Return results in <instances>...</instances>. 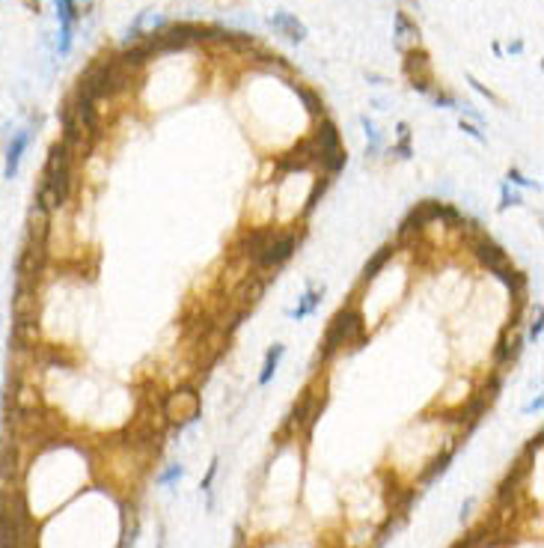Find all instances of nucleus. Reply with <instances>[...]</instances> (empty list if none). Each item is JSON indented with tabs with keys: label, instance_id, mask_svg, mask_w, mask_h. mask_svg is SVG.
Wrapping results in <instances>:
<instances>
[{
	"label": "nucleus",
	"instance_id": "a878e982",
	"mask_svg": "<svg viewBox=\"0 0 544 548\" xmlns=\"http://www.w3.org/2000/svg\"><path fill=\"white\" fill-rule=\"evenodd\" d=\"M526 411H541V396H536V400L526 405Z\"/></svg>",
	"mask_w": 544,
	"mask_h": 548
},
{
	"label": "nucleus",
	"instance_id": "b1692460",
	"mask_svg": "<svg viewBox=\"0 0 544 548\" xmlns=\"http://www.w3.org/2000/svg\"><path fill=\"white\" fill-rule=\"evenodd\" d=\"M214 474H218V459H211L208 474H206V480H202V495H208V507H211V483H214Z\"/></svg>",
	"mask_w": 544,
	"mask_h": 548
},
{
	"label": "nucleus",
	"instance_id": "a211bd4d",
	"mask_svg": "<svg viewBox=\"0 0 544 548\" xmlns=\"http://www.w3.org/2000/svg\"><path fill=\"white\" fill-rule=\"evenodd\" d=\"M505 182H509V185H517V188H536L538 191V182H533V179H526L524 176V173L521 170H509V176H505Z\"/></svg>",
	"mask_w": 544,
	"mask_h": 548
},
{
	"label": "nucleus",
	"instance_id": "393cba45",
	"mask_svg": "<svg viewBox=\"0 0 544 548\" xmlns=\"http://www.w3.org/2000/svg\"><path fill=\"white\" fill-rule=\"evenodd\" d=\"M524 51V42H509V54H521Z\"/></svg>",
	"mask_w": 544,
	"mask_h": 548
},
{
	"label": "nucleus",
	"instance_id": "2eb2a0df",
	"mask_svg": "<svg viewBox=\"0 0 544 548\" xmlns=\"http://www.w3.org/2000/svg\"><path fill=\"white\" fill-rule=\"evenodd\" d=\"M54 6H57L60 27H74V18H78V4H74V0H54Z\"/></svg>",
	"mask_w": 544,
	"mask_h": 548
},
{
	"label": "nucleus",
	"instance_id": "f257e3e1",
	"mask_svg": "<svg viewBox=\"0 0 544 548\" xmlns=\"http://www.w3.org/2000/svg\"><path fill=\"white\" fill-rule=\"evenodd\" d=\"M363 337H366V322H363L360 307L345 304V307L336 313V319L331 322L327 334H324L321 348H319V360H331L343 346L363 343Z\"/></svg>",
	"mask_w": 544,
	"mask_h": 548
},
{
	"label": "nucleus",
	"instance_id": "423d86ee",
	"mask_svg": "<svg viewBox=\"0 0 544 548\" xmlns=\"http://www.w3.org/2000/svg\"><path fill=\"white\" fill-rule=\"evenodd\" d=\"M268 24L277 30V33H283L286 39H292V42H303L307 39V24H303L298 15H292V12H274V15L268 18Z\"/></svg>",
	"mask_w": 544,
	"mask_h": 548
},
{
	"label": "nucleus",
	"instance_id": "5701e85b",
	"mask_svg": "<svg viewBox=\"0 0 544 548\" xmlns=\"http://www.w3.org/2000/svg\"><path fill=\"white\" fill-rule=\"evenodd\" d=\"M467 81H470V86H473V90H476V93H482V96L488 98V102H494V105H503V102H500V96H497V93H491V90H488L485 84H479V81L473 78V74H467Z\"/></svg>",
	"mask_w": 544,
	"mask_h": 548
},
{
	"label": "nucleus",
	"instance_id": "20e7f679",
	"mask_svg": "<svg viewBox=\"0 0 544 548\" xmlns=\"http://www.w3.org/2000/svg\"><path fill=\"white\" fill-rule=\"evenodd\" d=\"M404 74L416 93H432V63L423 48H411L404 51Z\"/></svg>",
	"mask_w": 544,
	"mask_h": 548
},
{
	"label": "nucleus",
	"instance_id": "39448f33",
	"mask_svg": "<svg viewBox=\"0 0 544 548\" xmlns=\"http://www.w3.org/2000/svg\"><path fill=\"white\" fill-rule=\"evenodd\" d=\"M30 143H33V129L30 126H24V129H18V131H12V137H9V143H6V161H4V179H15L18 176V167H21V158H24V152L30 149Z\"/></svg>",
	"mask_w": 544,
	"mask_h": 548
},
{
	"label": "nucleus",
	"instance_id": "4468645a",
	"mask_svg": "<svg viewBox=\"0 0 544 548\" xmlns=\"http://www.w3.org/2000/svg\"><path fill=\"white\" fill-rule=\"evenodd\" d=\"M416 36H420V30H416V24L408 18V12L399 9V12H396V45L402 48V42H404V39H416Z\"/></svg>",
	"mask_w": 544,
	"mask_h": 548
},
{
	"label": "nucleus",
	"instance_id": "dca6fc26",
	"mask_svg": "<svg viewBox=\"0 0 544 548\" xmlns=\"http://www.w3.org/2000/svg\"><path fill=\"white\" fill-rule=\"evenodd\" d=\"M393 155L404 158L408 161L413 155V146H411V129H408V122H399V143H393V149H390Z\"/></svg>",
	"mask_w": 544,
	"mask_h": 548
},
{
	"label": "nucleus",
	"instance_id": "6ab92c4d",
	"mask_svg": "<svg viewBox=\"0 0 544 548\" xmlns=\"http://www.w3.org/2000/svg\"><path fill=\"white\" fill-rule=\"evenodd\" d=\"M541 328H544V322H541V307H536V319L529 322L526 340H529V343H538V340H541Z\"/></svg>",
	"mask_w": 544,
	"mask_h": 548
},
{
	"label": "nucleus",
	"instance_id": "f03ea898",
	"mask_svg": "<svg viewBox=\"0 0 544 548\" xmlns=\"http://www.w3.org/2000/svg\"><path fill=\"white\" fill-rule=\"evenodd\" d=\"M295 251H298V233H271L268 244L262 247L259 256L253 259V263H256L259 274H265V271H274V268H280L283 263H288Z\"/></svg>",
	"mask_w": 544,
	"mask_h": 548
},
{
	"label": "nucleus",
	"instance_id": "4be33fe9",
	"mask_svg": "<svg viewBox=\"0 0 544 548\" xmlns=\"http://www.w3.org/2000/svg\"><path fill=\"white\" fill-rule=\"evenodd\" d=\"M461 131L467 134V137H473L476 143H485V134H482V126H476V122H467V119H461Z\"/></svg>",
	"mask_w": 544,
	"mask_h": 548
},
{
	"label": "nucleus",
	"instance_id": "f3484780",
	"mask_svg": "<svg viewBox=\"0 0 544 548\" xmlns=\"http://www.w3.org/2000/svg\"><path fill=\"white\" fill-rule=\"evenodd\" d=\"M512 206H524V197L517 194L509 182H503V185H500V211L512 209Z\"/></svg>",
	"mask_w": 544,
	"mask_h": 548
},
{
	"label": "nucleus",
	"instance_id": "9b49d317",
	"mask_svg": "<svg viewBox=\"0 0 544 548\" xmlns=\"http://www.w3.org/2000/svg\"><path fill=\"white\" fill-rule=\"evenodd\" d=\"M360 126H363V131H366V141H369V143H366V155H369V158H378V155L384 152V134L378 131V126H375L369 117H360Z\"/></svg>",
	"mask_w": 544,
	"mask_h": 548
},
{
	"label": "nucleus",
	"instance_id": "f8f14e48",
	"mask_svg": "<svg viewBox=\"0 0 544 548\" xmlns=\"http://www.w3.org/2000/svg\"><path fill=\"white\" fill-rule=\"evenodd\" d=\"M295 93H298V98L303 102V107H307L312 117H321V119H324V102H321L319 93L310 90V86H300V84H295Z\"/></svg>",
	"mask_w": 544,
	"mask_h": 548
},
{
	"label": "nucleus",
	"instance_id": "aec40b11",
	"mask_svg": "<svg viewBox=\"0 0 544 548\" xmlns=\"http://www.w3.org/2000/svg\"><path fill=\"white\" fill-rule=\"evenodd\" d=\"M432 98H434V105H437V107H449V110H458V107H461V102H458V98H455V96H449V93H444V90H440V93H434Z\"/></svg>",
	"mask_w": 544,
	"mask_h": 548
},
{
	"label": "nucleus",
	"instance_id": "0eeeda50",
	"mask_svg": "<svg viewBox=\"0 0 544 548\" xmlns=\"http://www.w3.org/2000/svg\"><path fill=\"white\" fill-rule=\"evenodd\" d=\"M473 251H476V256H479V263L488 266V271H494V268H500V266L509 263L505 251H503L497 242H491L488 235H479V239L473 242Z\"/></svg>",
	"mask_w": 544,
	"mask_h": 548
},
{
	"label": "nucleus",
	"instance_id": "1a4fd4ad",
	"mask_svg": "<svg viewBox=\"0 0 544 548\" xmlns=\"http://www.w3.org/2000/svg\"><path fill=\"white\" fill-rule=\"evenodd\" d=\"M517 355H521V340H517L515 322H512V325L503 331V337H500V343H497V348H494V358H497L500 367H505V364H512Z\"/></svg>",
	"mask_w": 544,
	"mask_h": 548
},
{
	"label": "nucleus",
	"instance_id": "7ed1b4c3",
	"mask_svg": "<svg viewBox=\"0 0 544 548\" xmlns=\"http://www.w3.org/2000/svg\"><path fill=\"white\" fill-rule=\"evenodd\" d=\"M164 415L179 423V429L187 426V423H194L199 417V396H197V391L187 388V391L170 393L167 400H164Z\"/></svg>",
	"mask_w": 544,
	"mask_h": 548
},
{
	"label": "nucleus",
	"instance_id": "412c9836",
	"mask_svg": "<svg viewBox=\"0 0 544 548\" xmlns=\"http://www.w3.org/2000/svg\"><path fill=\"white\" fill-rule=\"evenodd\" d=\"M182 477H185V468H182V465H173L170 471H164V474L158 477V483H161V485H173V483H179Z\"/></svg>",
	"mask_w": 544,
	"mask_h": 548
},
{
	"label": "nucleus",
	"instance_id": "bb28decb",
	"mask_svg": "<svg viewBox=\"0 0 544 548\" xmlns=\"http://www.w3.org/2000/svg\"><path fill=\"white\" fill-rule=\"evenodd\" d=\"M74 4H86V0H74Z\"/></svg>",
	"mask_w": 544,
	"mask_h": 548
},
{
	"label": "nucleus",
	"instance_id": "ddd939ff",
	"mask_svg": "<svg viewBox=\"0 0 544 548\" xmlns=\"http://www.w3.org/2000/svg\"><path fill=\"white\" fill-rule=\"evenodd\" d=\"M390 256H393V247H381L369 263H366V268H363V283H369V280H375L378 274H381V268L390 263Z\"/></svg>",
	"mask_w": 544,
	"mask_h": 548
},
{
	"label": "nucleus",
	"instance_id": "6e6552de",
	"mask_svg": "<svg viewBox=\"0 0 544 548\" xmlns=\"http://www.w3.org/2000/svg\"><path fill=\"white\" fill-rule=\"evenodd\" d=\"M321 298H324V289H319V286H312L307 283V289H303V295L298 298V307L288 310V319H307V316H315V310L321 307Z\"/></svg>",
	"mask_w": 544,
	"mask_h": 548
},
{
	"label": "nucleus",
	"instance_id": "9d476101",
	"mask_svg": "<svg viewBox=\"0 0 544 548\" xmlns=\"http://www.w3.org/2000/svg\"><path fill=\"white\" fill-rule=\"evenodd\" d=\"M283 358H286V346L283 343H274L268 352H265V364H262V372H259V388H268V384L274 381Z\"/></svg>",
	"mask_w": 544,
	"mask_h": 548
}]
</instances>
